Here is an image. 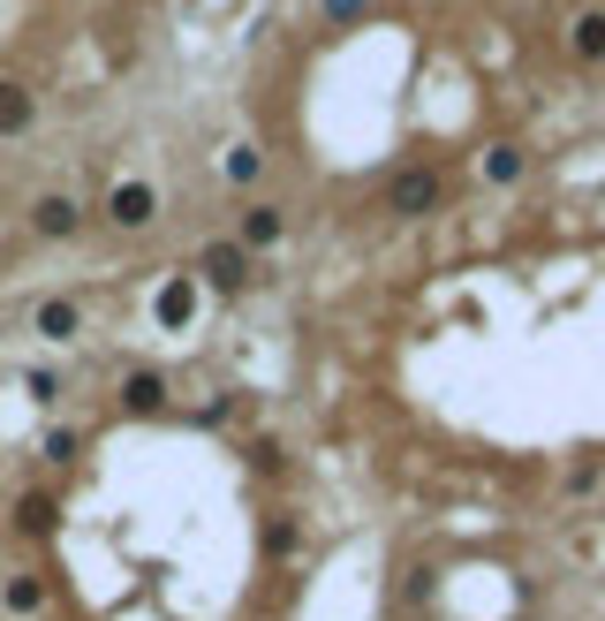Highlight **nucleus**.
<instances>
[{
    "mask_svg": "<svg viewBox=\"0 0 605 621\" xmlns=\"http://www.w3.org/2000/svg\"><path fill=\"white\" fill-rule=\"evenodd\" d=\"M30 114H38V107H30V92H23L15 76H0V137H23V130H30Z\"/></svg>",
    "mask_w": 605,
    "mask_h": 621,
    "instance_id": "39448f33",
    "label": "nucleus"
},
{
    "mask_svg": "<svg viewBox=\"0 0 605 621\" xmlns=\"http://www.w3.org/2000/svg\"><path fill=\"white\" fill-rule=\"evenodd\" d=\"M576 53H583V61H605V15H598V8L576 15Z\"/></svg>",
    "mask_w": 605,
    "mask_h": 621,
    "instance_id": "9d476101",
    "label": "nucleus"
},
{
    "mask_svg": "<svg viewBox=\"0 0 605 621\" xmlns=\"http://www.w3.org/2000/svg\"><path fill=\"white\" fill-rule=\"evenodd\" d=\"M30 228H38V235H76V228H84V205H76V197H38V205H30Z\"/></svg>",
    "mask_w": 605,
    "mask_h": 621,
    "instance_id": "20e7f679",
    "label": "nucleus"
},
{
    "mask_svg": "<svg viewBox=\"0 0 605 621\" xmlns=\"http://www.w3.org/2000/svg\"><path fill=\"white\" fill-rule=\"evenodd\" d=\"M151 212H159L151 182H114V197H107V220L114 228H151Z\"/></svg>",
    "mask_w": 605,
    "mask_h": 621,
    "instance_id": "7ed1b4c3",
    "label": "nucleus"
},
{
    "mask_svg": "<svg viewBox=\"0 0 605 621\" xmlns=\"http://www.w3.org/2000/svg\"><path fill=\"white\" fill-rule=\"evenodd\" d=\"M243 243H281V205H250L243 212Z\"/></svg>",
    "mask_w": 605,
    "mask_h": 621,
    "instance_id": "6e6552de",
    "label": "nucleus"
},
{
    "mask_svg": "<svg viewBox=\"0 0 605 621\" xmlns=\"http://www.w3.org/2000/svg\"><path fill=\"white\" fill-rule=\"evenodd\" d=\"M363 8H371V0H325V15H333V23H356Z\"/></svg>",
    "mask_w": 605,
    "mask_h": 621,
    "instance_id": "dca6fc26",
    "label": "nucleus"
},
{
    "mask_svg": "<svg viewBox=\"0 0 605 621\" xmlns=\"http://www.w3.org/2000/svg\"><path fill=\"white\" fill-rule=\"evenodd\" d=\"M122 402H129L137 417H151V410L166 402V387H159V372H129V379H122Z\"/></svg>",
    "mask_w": 605,
    "mask_h": 621,
    "instance_id": "423d86ee",
    "label": "nucleus"
},
{
    "mask_svg": "<svg viewBox=\"0 0 605 621\" xmlns=\"http://www.w3.org/2000/svg\"><path fill=\"white\" fill-rule=\"evenodd\" d=\"M250 174H258V153H250V145H235V153H227V182H250Z\"/></svg>",
    "mask_w": 605,
    "mask_h": 621,
    "instance_id": "2eb2a0df",
    "label": "nucleus"
},
{
    "mask_svg": "<svg viewBox=\"0 0 605 621\" xmlns=\"http://www.w3.org/2000/svg\"><path fill=\"white\" fill-rule=\"evenodd\" d=\"M189 310H197V289L189 281H166L159 289V326H189Z\"/></svg>",
    "mask_w": 605,
    "mask_h": 621,
    "instance_id": "0eeeda50",
    "label": "nucleus"
},
{
    "mask_svg": "<svg viewBox=\"0 0 605 621\" xmlns=\"http://www.w3.org/2000/svg\"><path fill=\"white\" fill-rule=\"evenodd\" d=\"M38 455H46V463H69V455H76V433H46Z\"/></svg>",
    "mask_w": 605,
    "mask_h": 621,
    "instance_id": "4468645a",
    "label": "nucleus"
},
{
    "mask_svg": "<svg viewBox=\"0 0 605 621\" xmlns=\"http://www.w3.org/2000/svg\"><path fill=\"white\" fill-rule=\"evenodd\" d=\"M432 205H440V174H432V167H402V174L386 182V212L417 220V212H432Z\"/></svg>",
    "mask_w": 605,
    "mask_h": 621,
    "instance_id": "f257e3e1",
    "label": "nucleus"
},
{
    "mask_svg": "<svg viewBox=\"0 0 605 621\" xmlns=\"http://www.w3.org/2000/svg\"><path fill=\"white\" fill-rule=\"evenodd\" d=\"M484 174L492 182H522V145H492L484 153Z\"/></svg>",
    "mask_w": 605,
    "mask_h": 621,
    "instance_id": "9b49d317",
    "label": "nucleus"
},
{
    "mask_svg": "<svg viewBox=\"0 0 605 621\" xmlns=\"http://www.w3.org/2000/svg\"><path fill=\"white\" fill-rule=\"evenodd\" d=\"M8 607H15V614H38V607H46V584H38V576H15V584H8Z\"/></svg>",
    "mask_w": 605,
    "mask_h": 621,
    "instance_id": "ddd939ff",
    "label": "nucleus"
},
{
    "mask_svg": "<svg viewBox=\"0 0 605 621\" xmlns=\"http://www.w3.org/2000/svg\"><path fill=\"white\" fill-rule=\"evenodd\" d=\"M76 326H84V318H76V304H38V333H46V341H69Z\"/></svg>",
    "mask_w": 605,
    "mask_h": 621,
    "instance_id": "1a4fd4ad",
    "label": "nucleus"
},
{
    "mask_svg": "<svg viewBox=\"0 0 605 621\" xmlns=\"http://www.w3.org/2000/svg\"><path fill=\"white\" fill-rule=\"evenodd\" d=\"M197 273H205L212 289H243V281H250V251H243V243H205Z\"/></svg>",
    "mask_w": 605,
    "mask_h": 621,
    "instance_id": "f03ea898",
    "label": "nucleus"
},
{
    "mask_svg": "<svg viewBox=\"0 0 605 621\" xmlns=\"http://www.w3.org/2000/svg\"><path fill=\"white\" fill-rule=\"evenodd\" d=\"M15 523H23L30 538H38V531H53V500H46V492H23V508H15Z\"/></svg>",
    "mask_w": 605,
    "mask_h": 621,
    "instance_id": "f8f14e48",
    "label": "nucleus"
}]
</instances>
